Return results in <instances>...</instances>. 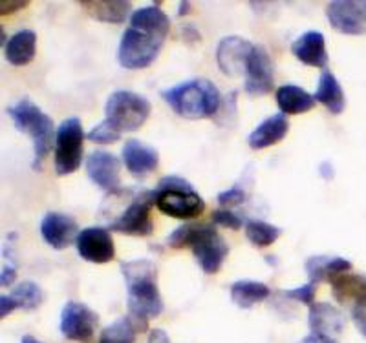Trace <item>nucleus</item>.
<instances>
[{"instance_id": "1", "label": "nucleus", "mask_w": 366, "mask_h": 343, "mask_svg": "<svg viewBox=\"0 0 366 343\" xmlns=\"http://www.w3.org/2000/svg\"><path fill=\"white\" fill-rule=\"evenodd\" d=\"M121 274L127 285L129 318L137 331H147L150 318L163 312V300L158 289V269L149 260H134L121 263Z\"/></svg>"}, {"instance_id": "2", "label": "nucleus", "mask_w": 366, "mask_h": 343, "mask_svg": "<svg viewBox=\"0 0 366 343\" xmlns=\"http://www.w3.org/2000/svg\"><path fill=\"white\" fill-rule=\"evenodd\" d=\"M171 248H191L205 274H217L229 256V245L211 225H182L167 237Z\"/></svg>"}, {"instance_id": "3", "label": "nucleus", "mask_w": 366, "mask_h": 343, "mask_svg": "<svg viewBox=\"0 0 366 343\" xmlns=\"http://www.w3.org/2000/svg\"><path fill=\"white\" fill-rule=\"evenodd\" d=\"M162 97L172 112L183 119H209L220 112L222 93L217 84L207 79H191L162 91Z\"/></svg>"}, {"instance_id": "4", "label": "nucleus", "mask_w": 366, "mask_h": 343, "mask_svg": "<svg viewBox=\"0 0 366 343\" xmlns=\"http://www.w3.org/2000/svg\"><path fill=\"white\" fill-rule=\"evenodd\" d=\"M6 113L11 117L13 124L19 132L26 133L34 143V163L31 168L41 170L42 161L51 150V141L55 139L57 130L54 128V121L44 113L34 101L19 99L17 103L6 108Z\"/></svg>"}, {"instance_id": "5", "label": "nucleus", "mask_w": 366, "mask_h": 343, "mask_svg": "<svg viewBox=\"0 0 366 343\" xmlns=\"http://www.w3.org/2000/svg\"><path fill=\"white\" fill-rule=\"evenodd\" d=\"M156 208L174 220H192L204 214L205 201L182 175H165L154 188Z\"/></svg>"}, {"instance_id": "6", "label": "nucleus", "mask_w": 366, "mask_h": 343, "mask_svg": "<svg viewBox=\"0 0 366 343\" xmlns=\"http://www.w3.org/2000/svg\"><path fill=\"white\" fill-rule=\"evenodd\" d=\"M149 99L130 90H117L110 93L104 104V121L116 132H136L147 123L150 116Z\"/></svg>"}, {"instance_id": "7", "label": "nucleus", "mask_w": 366, "mask_h": 343, "mask_svg": "<svg viewBox=\"0 0 366 343\" xmlns=\"http://www.w3.org/2000/svg\"><path fill=\"white\" fill-rule=\"evenodd\" d=\"M84 130L79 117H68L59 124L55 133L54 168L57 175H70L83 163Z\"/></svg>"}, {"instance_id": "8", "label": "nucleus", "mask_w": 366, "mask_h": 343, "mask_svg": "<svg viewBox=\"0 0 366 343\" xmlns=\"http://www.w3.org/2000/svg\"><path fill=\"white\" fill-rule=\"evenodd\" d=\"M165 39L147 34L142 29L129 28L121 35L117 48V62L125 70H143L149 68L158 58Z\"/></svg>"}, {"instance_id": "9", "label": "nucleus", "mask_w": 366, "mask_h": 343, "mask_svg": "<svg viewBox=\"0 0 366 343\" xmlns=\"http://www.w3.org/2000/svg\"><path fill=\"white\" fill-rule=\"evenodd\" d=\"M156 207V192L142 190L130 198L129 205L116 220L109 223L110 232H119L127 236H150L154 232V223L150 220V210Z\"/></svg>"}, {"instance_id": "10", "label": "nucleus", "mask_w": 366, "mask_h": 343, "mask_svg": "<svg viewBox=\"0 0 366 343\" xmlns=\"http://www.w3.org/2000/svg\"><path fill=\"white\" fill-rule=\"evenodd\" d=\"M99 325V316L88 305L79 302H66L61 310L59 329L61 334L70 342L90 343Z\"/></svg>"}, {"instance_id": "11", "label": "nucleus", "mask_w": 366, "mask_h": 343, "mask_svg": "<svg viewBox=\"0 0 366 343\" xmlns=\"http://www.w3.org/2000/svg\"><path fill=\"white\" fill-rule=\"evenodd\" d=\"M326 19L337 34H366V0H333L326 6Z\"/></svg>"}, {"instance_id": "12", "label": "nucleus", "mask_w": 366, "mask_h": 343, "mask_svg": "<svg viewBox=\"0 0 366 343\" xmlns=\"http://www.w3.org/2000/svg\"><path fill=\"white\" fill-rule=\"evenodd\" d=\"M75 248H77L79 257L94 265L109 263L116 256L112 232L104 227L83 228L75 240Z\"/></svg>"}, {"instance_id": "13", "label": "nucleus", "mask_w": 366, "mask_h": 343, "mask_svg": "<svg viewBox=\"0 0 366 343\" xmlns=\"http://www.w3.org/2000/svg\"><path fill=\"white\" fill-rule=\"evenodd\" d=\"M254 44L247 39H242L238 35H229L220 41L217 48V62L218 68L229 77H238L246 75L247 64L253 55Z\"/></svg>"}, {"instance_id": "14", "label": "nucleus", "mask_w": 366, "mask_h": 343, "mask_svg": "<svg viewBox=\"0 0 366 343\" xmlns=\"http://www.w3.org/2000/svg\"><path fill=\"white\" fill-rule=\"evenodd\" d=\"M274 86V73H273V61L264 46H254L253 55L249 58L246 71V83L244 90L253 97L267 96Z\"/></svg>"}, {"instance_id": "15", "label": "nucleus", "mask_w": 366, "mask_h": 343, "mask_svg": "<svg viewBox=\"0 0 366 343\" xmlns=\"http://www.w3.org/2000/svg\"><path fill=\"white\" fill-rule=\"evenodd\" d=\"M79 232L74 217L63 212H48L41 221L42 241L54 250H64L71 243H75Z\"/></svg>"}, {"instance_id": "16", "label": "nucleus", "mask_w": 366, "mask_h": 343, "mask_svg": "<svg viewBox=\"0 0 366 343\" xmlns=\"http://www.w3.org/2000/svg\"><path fill=\"white\" fill-rule=\"evenodd\" d=\"M86 174L94 185L110 194L121 190L119 159L114 153L104 152V150L92 152L86 159Z\"/></svg>"}, {"instance_id": "17", "label": "nucleus", "mask_w": 366, "mask_h": 343, "mask_svg": "<svg viewBox=\"0 0 366 343\" xmlns=\"http://www.w3.org/2000/svg\"><path fill=\"white\" fill-rule=\"evenodd\" d=\"M123 165L134 178H147L159 165V152L137 139H129L121 150Z\"/></svg>"}, {"instance_id": "18", "label": "nucleus", "mask_w": 366, "mask_h": 343, "mask_svg": "<svg viewBox=\"0 0 366 343\" xmlns=\"http://www.w3.org/2000/svg\"><path fill=\"white\" fill-rule=\"evenodd\" d=\"M292 53L295 55L297 61H300L306 66L326 70V64H328L326 39L317 29H310V31H304L302 35H299L292 44Z\"/></svg>"}, {"instance_id": "19", "label": "nucleus", "mask_w": 366, "mask_h": 343, "mask_svg": "<svg viewBox=\"0 0 366 343\" xmlns=\"http://www.w3.org/2000/svg\"><path fill=\"white\" fill-rule=\"evenodd\" d=\"M308 325L312 329V334L333 338V336L341 334L345 331V312L339 307L330 305V303H313L308 312Z\"/></svg>"}, {"instance_id": "20", "label": "nucleus", "mask_w": 366, "mask_h": 343, "mask_svg": "<svg viewBox=\"0 0 366 343\" xmlns=\"http://www.w3.org/2000/svg\"><path fill=\"white\" fill-rule=\"evenodd\" d=\"M290 132V121L284 113H274L254 126L247 137V145L251 150H266L269 146L279 145Z\"/></svg>"}, {"instance_id": "21", "label": "nucleus", "mask_w": 366, "mask_h": 343, "mask_svg": "<svg viewBox=\"0 0 366 343\" xmlns=\"http://www.w3.org/2000/svg\"><path fill=\"white\" fill-rule=\"evenodd\" d=\"M79 6L92 19L107 24H123L134 13L129 0H83Z\"/></svg>"}, {"instance_id": "22", "label": "nucleus", "mask_w": 366, "mask_h": 343, "mask_svg": "<svg viewBox=\"0 0 366 343\" xmlns=\"http://www.w3.org/2000/svg\"><path fill=\"white\" fill-rule=\"evenodd\" d=\"M313 97H315L317 103L322 104L332 116H341V113L345 112V91H342V86L337 81V77H335L328 68L320 71L319 84H317V91Z\"/></svg>"}, {"instance_id": "23", "label": "nucleus", "mask_w": 366, "mask_h": 343, "mask_svg": "<svg viewBox=\"0 0 366 343\" xmlns=\"http://www.w3.org/2000/svg\"><path fill=\"white\" fill-rule=\"evenodd\" d=\"M37 51V34L31 29H19L4 46V57L11 66H26Z\"/></svg>"}, {"instance_id": "24", "label": "nucleus", "mask_w": 366, "mask_h": 343, "mask_svg": "<svg viewBox=\"0 0 366 343\" xmlns=\"http://www.w3.org/2000/svg\"><path fill=\"white\" fill-rule=\"evenodd\" d=\"M130 28L142 29V31H147V34L167 39L169 31H171V19L167 17V13L159 8V4H150L145 6V8L136 9L132 13Z\"/></svg>"}, {"instance_id": "25", "label": "nucleus", "mask_w": 366, "mask_h": 343, "mask_svg": "<svg viewBox=\"0 0 366 343\" xmlns=\"http://www.w3.org/2000/svg\"><path fill=\"white\" fill-rule=\"evenodd\" d=\"M274 99L280 108V113L284 116H300V113L310 112L315 106V97L312 93L304 90V88L297 86V84H284L277 90Z\"/></svg>"}, {"instance_id": "26", "label": "nucleus", "mask_w": 366, "mask_h": 343, "mask_svg": "<svg viewBox=\"0 0 366 343\" xmlns=\"http://www.w3.org/2000/svg\"><path fill=\"white\" fill-rule=\"evenodd\" d=\"M231 302L240 309H253L258 303L266 302L269 298V287L262 282H253V280H238L229 289Z\"/></svg>"}, {"instance_id": "27", "label": "nucleus", "mask_w": 366, "mask_h": 343, "mask_svg": "<svg viewBox=\"0 0 366 343\" xmlns=\"http://www.w3.org/2000/svg\"><path fill=\"white\" fill-rule=\"evenodd\" d=\"M328 283L332 285L333 298L341 305H348V303L355 305L359 300L366 296V280L357 274H339V276L332 277Z\"/></svg>"}, {"instance_id": "28", "label": "nucleus", "mask_w": 366, "mask_h": 343, "mask_svg": "<svg viewBox=\"0 0 366 343\" xmlns=\"http://www.w3.org/2000/svg\"><path fill=\"white\" fill-rule=\"evenodd\" d=\"M244 228H246L247 241L257 248L271 247L274 241L282 236V228L274 227V225L262 220H249L244 225Z\"/></svg>"}, {"instance_id": "29", "label": "nucleus", "mask_w": 366, "mask_h": 343, "mask_svg": "<svg viewBox=\"0 0 366 343\" xmlns=\"http://www.w3.org/2000/svg\"><path fill=\"white\" fill-rule=\"evenodd\" d=\"M136 332L137 329L132 319L129 316H123L104 327L97 343H134Z\"/></svg>"}, {"instance_id": "30", "label": "nucleus", "mask_w": 366, "mask_h": 343, "mask_svg": "<svg viewBox=\"0 0 366 343\" xmlns=\"http://www.w3.org/2000/svg\"><path fill=\"white\" fill-rule=\"evenodd\" d=\"M9 296H11V300L15 302L17 309L22 310L37 309L42 303V300H44V294H42L41 287L34 282L19 283V285L11 290Z\"/></svg>"}, {"instance_id": "31", "label": "nucleus", "mask_w": 366, "mask_h": 343, "mask_svg": "<svg viewBox=\"0 0 366 343\" xmlns=\"http://www.w3.org/2000/svg\"><path fill=\"white\" fill-rule=\"evenodd\" d=\"M330 261L332 257L330 256H312L306 260V265L304 269L308 272L310 282L312 283H322L330 280Z\"/></svg>"}, {"instance_id": "32", "label": "nucleus", "mask_w": 366, "mask_h": 343, "mask_svg": "<svg viewBox=\"0 0 366 343\" xmlns=\"http://www.w3.org/2000/svg\"><path fill=\"white\" fill-rule=\"evenodd\" d=\"M86 139L92 143H97V145H110V143L119 141L121 133L116 132V130L103 119L99 124H96L94 128L88 130Z\"/></svg>"}, {"instance_id": "33", "label": "nucleus", "mask_w": 366, "mask_h": 343, "mask_svg": "<svg viewBox=\"0 0 366 343\" xmlns=\"http://www.w3.org/2000/svg\"><path fill=\"white\" fill-rule=\"evenodd\" d=\"M315 290H317L315 283L308 282V283H304V285L297 287V289L284 290L282 296H284V298L295 300V302L304 303V305L312 307L313 303H315Z\"/></svg>"}, {"instance_id": "34", "label": "nucleus", "mask_w": 366, "mask_h": 343, "mask_svg": "<svg viewBox=\"0 0 366 343\" xmlns=\"http://www.w3.org/2000/svg\"><path fill=\"white\" fill-rule=\"evenodd\" d=\"M211 217L212 223L218 225V227L229 228V230H240L242 225H244V220H242L240 215L234 214L229 208H217V210L212 212Z\"/></svg>"}, {"instance_id": "35", "label": "nucleus", "mask_w": 366, "mask_h": 343, "mask_svg": "<svg viewBox=\"0 0 366 343\" xmlns=\"http://www.w3.org/2000/svg\"><path fill=\"white\" fill-rule=\"evenodd\" d=\"M218 203H220L222 207H240V205H244L247 199V194L244 188H240V186H231V188H227V190L220 192L218 194Z\"/></svg>"}, {"instance_id": "36", "label": "nucleus", "mask_w": 366, "mask_h": 343, "mask_svg": "<svg viewBox=\"0 0 366 343\" xmlns=\"http://www.w3.org/2000/svg\"><path fill=\"white\" fill-rule=\"evenodd\" d=\"M352 319H354L357 331L366 338V296L354 305V309H352Z\"/></svg>"}, {"instance_id": "37", "label": "nucleus", "mask_w": 366, "mask_h": 343, "mask_svg": "<svg viewBox=\"0 0 366 343\" xmlns=\"http://www.w3.org/2000/svg\"><path fill=\"white\" fill-rule=\"evenodd\" d=\"M15 280H17V269L13 267V265H4L2 267V272H0V285L4 287H11L13 283H15Z\"/></svg>"}, {"instance_id": "38", "label": "nucleus", "mask_w": 366, "mask_h": 343, "mask_svg": "<svg viewBox=\"0 0 366 343\" xmlns=\"http://www.w3.org/2000/svg\"><path fill=\"white\" fill-rule=\"evenodd\" d=\"M26 6L28 2H22V0H0V15H11Z\"/></svg>"}, {"instance_id": "39", "label": "nucleus", "mask_w": 366, "mask_h": 343, "mask_svg": "<svg viewBox=\"0 0 366 343\" xmlns=\"http://www.w3.org/2000/svg\"><path fill=\"white\" fill-rule=\"evenodd\" d=\"M13 310H17V305H15V302L11 300V296H9V294H2V296H0V318L9 316Z\"/></svg>"}, {"instance_id": "40", "label": "nucleus", "mask_w": 366, "mask_h": 343, "mask_svg": "<svg viewBox=\"0 0 366 343\" xmlns=\"http://www.w3.org/2000/svg\"><path fill=\"white\" fill-rule=\"evenodd\" d=\"M147 343H171V339H169V334L163 329H152L149 332Z\"/></svg>"}, {"instance_id": "41", "label": "nucleus", "mask_w": 366, "mask_h": 343, "mask_svg": "<svg viewBox=\"0 0 366 343\" xmlns=\"http://www.w3.org/2000/svg\"><path fill=\"white\" fill-rule=\"evenodd\" d=\"M299 343H337L333 338H326V336H319V334H310L306 338L300 339Z\"/></svg>"}, {"instance_id": "42", "label": "nucleus", "mask_w": 366, "mask_h": 343, "mask_svg": "<svg viewBox=\"0 0 366 343\" xmlns=\"http://www.w3.org/2000/svg\"><path fill=\"white\" fill-rule=\"evenodd\" d=\"M192 8V4L191 2H187V0H185V2H179L178 4V15L179 17H185V15H189V9Z\"/></svg>"}, {"instance_id": "43", "label": "nucleus", "mask_w": 366, "mask_h": 343, "mask_svg": "<svg viewBox=\"0 0 366 343\" xmlns=\"http://www.w3.org/2000/svg\"><path fill=\"white\" fill-rule=\"evenodd\" d=\"M21 343H42V342H39V339H37V338H34V336L26 334V336H22Z\"/></svg>"}]
</instances>
